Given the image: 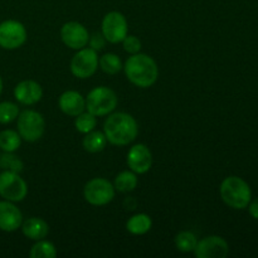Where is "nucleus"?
Instances as JSON below:
<instances>
[{"instance_id":"1","label":"nucleus","mask_w":258,"mask_h":258,"mask_svg":"<svg viewBox=\"0 0 258 258\" xmlns=\"http://www.w3.org/2000/svg\"><path fill=\"white\" fill-rule=\"evenodd\" d=\"M126 78L139 88H149L159 78V67L155 59L145 53L131 54L123 64Z\"/></svg>"},{"instance_id":"2","label":"nucleus","mask_w":258,"mask_h":258,"mask_svg":"<svg viewBox=\"0 0 258 258\" xmlns=\"http://www.w3.org/2000/svg\"><path fill=\"white\" fill-rule=\"evenodd\" d=\"M103 134L107 143L115 146H126L138 138L139 125L130 113L112 112L103 123Z\"/></svg>"},{"instance_id":"3","label":"nucleus","mask_w":258,"mask_h":258,"mask_svg":"<svg viewBox=\"0 0 258 258\" xmlns=\"http://www.w3.org/2000/svg\"><path fill=\"white\" fill-rule=\"evenodd\" d=\"M219 194L224 204L237 211L247 208L252 199V190L248 183L236 175L227 176L222 181Z\"/></svg>"},{"instance_id":"4","label":"nucleus","mask_w":258,"mask_h":258,"mask_svg":"<svg viewBox=\"0 0 258 258\" xmlns=\"http://www.w3.org/2000/svg\"><path fill=\"white\" fill-rule=\"evenodd\" d=\"M118 98L113 90L106 86H98L91 90L86 97V110L96 117L108 116L117 107Z\"/></svg>"},{"instance_id":"5","label":"nucleus","mask_w":258,"mask_h":258,"mask_svg":"<svg viewBox=\"0 0 258 258\" xmlns=\"http://www.w3.org/2000/svg\"><path fill=\"white\" fill-rule=\"evenodd\" d=\"M18 133L22 140L35 143L40 140L45 131V120L40 112L35 110H24L18 116Z\"/></svg>"},{"instance_id":"6","label":"nucleus","mask_w":258,"mask_h":258,"mask_svg":"<svg viewBox=\"0 0 258 258\" xmlns=\"http://www.w3.org/2000/svg\"><path fill=\"white\" fill-rule=\"evenodd\" d=\"M116 189L111 181L105 178H93L86 183L83 197L88 204L93 207H103L115 198Z\"/></svg>"},{"instance_id":"7","label":"nucleus","mask_w":258,"mask_h":258,"mask_svg":"<svg viewBox=\"0 0 258 258\" xmlns=\"http://www.w3.org/2000/svg\"><path fill=\"white\" fill-rule=\"evenodd\" d=\"M28 196V184L20 173L3 170L0 173V197L5 201L19 203Z\"/></svg>"},{"instance_id":"8","label":"nucleus","mask_w":258,"mask_h":258,"mask_svg":"<svg viewBox=\"0 0 258 258\" xmlns=\"http://www.w3.org/2000/svg\"><path fill=\"white\" fill-rule=\"evenodd\" d=\"M71 72L76 78L87 80L98 70V54L92 48L78 49L71 60Z\"/></svg>"},{"instance_id":"9","label":"nucleus","mask_w":258,"mask_h":258,"mask_svg":"<svg viewBox=\"0 0 258 258\" xmlns=\"http://www.w3.org/2000/svg\"><path fill=\"white\" fill-rule=\"evenodd\" d=\"M101 33L108 43L117 44L128 34V24L126 17L120 12H110L103 17Z\"/></svg>"},{"instance_id":"10","label":"nucleus","mask_w":258,"mask_h":258,"mask_svg":"<svg viewBox=\"0 0 258 258\" xmlns=\"http://www.w3.org/2000/svg\"><path fill=\"white\" fill-rule=\"evenodd\" d=\"M28 33L24 24L18 20H5L0 23V47L7 50H14L27 42Z\"/></svg>"},{"instance_id":"11","label":"nucleus","mask_w":258,"mask_h":258,"mask_svg":"<svg viewBox=\"0 0 258 258\" xmlns=\"http://www.w3.org/2000/svg\"><path fill=\"white\" fill-rule=\"evenodd\" d=\"M60 39L66 47L78 50L88 45L90 33L81 23L67 22L60 28Z\"/></svg>"},{"instance_id":"12","label":"nucleus","mask_w":258,"mask_h":258,"mask_svg":"<svg viewBox=\"0 0 258 258\" xmlns=\"http://www.w3.org/2000/svg\"><path fill=\"white\" fill-rule=\"evenodd\" d=\"M229 253L228 242L221 236H207L198 241L194 254L197 258H226Z\"/></svg>"},{"instance_id":"13","label":"nucleus","mask_w":258,"mask_h":258,"mask_svg":"<svg viewBox=\"0 0 258 258\" xmlns=\"http://www.w3.org/2000/svg\"><path fill=\"white\" fill-rule=\"evenodd\" d=\"M126 163L134 173L146 174L153 166V154L145 144H136L128 150Z\"/></svg>"},{"instance_id":"14","label":"nucleus","mask_w":258,"mask_h":258,"mask_svg":"<svg viewBox=\"0 0 258 258\" xmlns=\"http://www.w3.org/2000/svg\"><path fill=\"white\" fill-rule=\"evenodd\" d=\"M23 214L15 203L0 201V231L12 233L22 227Z\"/></svg>"},{"instance_id":"15","label":"nucleus","mask_w":258,"mask_h":258,"mask_svg":"<svg viewBox=\"0 0 258 258\" xmlns=\"http://www.w3.org/2000/svg\"><path fill=\"white\" fill-rule=\"evenodd\" d=\"M14 97L20 105L33 106L43 97V88L37 81L24 80L14 88Z\"/></svg>"},{"instance_id":"16","label":"nucleus","mask_w":258,"mask_h":258,"mask_svg":"<svg viewBox=\"0 0 258 258\" xmlns=\"http://www.w3.org/2000/svg\"><path fill=\"white\" fill-rule=\"evenodd\" d=\"M58 107L64 115L76 117L86 110V97L78 91L68 90L58 98Z\"/></svg>"},{"instance_id":"17","label":"nucleus","mask_w":258,"mask_h":258,"mask_svg":"<svg viewBox=\"0 0 258 258\" xmlns=\"http://www.w3.org/2000/svg\"><path fill=\"white\" fill-rule=\"evenodd\" d=\"M20 228H22L23 234L32 241H39V239L45 238L49 233V226L47 222L38 217H32V218H28L27 221H23Z\"/></svg>"},{"instance_id":"18","label":"nucleus","mask_w":258,"mask_h":258,"mask_svg":"<svg viewBox=\"0 0 258 258\" xmlns=\"http://www.w3.org/2000/svg\"><path fill=\"white\" fill-rule=\"evenodd\" d=\"M151 227H153V219L146 213L135 214L126 222V229L134 236H144L150 232Z\"/></svg>"},{"instance_id":"19","label":"nucleus","mask_w":258,"mask_h":258,"mask_svg":"<svg viewBox=\"0 0 258 258\" xmlns=\"http://www.w3.org/2000/svg\"><path fill=\"white\" fill-rule=\"evenodd\" d=\"M82 145L87 153L97 154L105 150L106 145H107V139H106L103 131L93 130L86 134L82 140Z\"/></svg>"},{"instance_id":"20","label":"nucleus","mask_w":258,"mask_h":258,"mask_svg":"<svg viewBox=\"0 0 258 258\" xmlns=\"http://www.w3.org/2000/svg\"><path fill=\"white\" fill-rule=\"evenodd\" d=\"M139 179L138 174L134 173L133 170H123L116 175L113 186L120 193H130L138 188Z\"/></svg>"},{"instance_id":"21","label":"nucleus","mask_w":258,"mask_h":258,"mask_svg":"<svg viewBox=\"0 0 258 258\" xmlns=\"http://www.w3.org/2000/svg\"><path fill=\"white\" fill-rule=\"evenodd\" d=\"M98 67L105 72L106 75L115 76L122 71L123 64L121 58L115 53H106L102 57L98 58Z\"/></svg>"},{"instance_id":"22","label":"nucleus","mask_w":258,"mask_h":258,"mask_svg":"<svg viewBox=\"0 0 258 258\" xmlns=\"http://www.w3.org/2000/svg\"><path fill=\"white\" fill-rule=\"evenodd\" d=\"M22 145V138L15 130H3L0 133V149L7 153H15Z\"/></svg>"},{"instance_id":"23","label":"nucleus","mask_w":258,"mask_h":258,"mask_svg":"<svg viewBox=\"0 0 258 258\" xmlns=\"http://www.w3.org/2000/svg\"><path fill=\"white\" fill-rule=\"evenodd\" d=\"M58 252L54 244L49 241H45L44 238L35 241L29 251L30 258H55Z\"/></svg>"},{"instance_id":"24","label":"nucleus","mask_w":258,"mask_h":258,"mask_svg":"<svg viewBox=\"0 0 258 258\" xmlns=\"http://www.w3.org/2000/svg\"><path fill=\"white\" fill-rule=\"evenodd\" d=\"M199 239L197 238L196 234L190 231H181L175 236L174 243L178 251L183 252V253H189V252H194L197 243Z\"/></svg>"},{"instance_id":"25","label":"nucleus","mask_w":258,"mask_h":258,"mask_svg":"<svg viewBox=\"0 0 258 258\" xmlns=\"http://www.w3.org/2000/svg\"><path fill=\"white\" fill-rule=\"evenodd\" d=\"M96 125H97V117L91 112H88V111H83L82 113L76 116L75 118L76 130L80 134H83V135L95 130Z\"/></svg>"},{"instance_id":"26","label":"nucleus","mask_w":258,"mask_h":258,"mask_svg":"<svg viewBox=\"0 0 258 258\" xmlns=\"http://www.w3.org/2000/svg\"><path fill=\"white\" fill-rule=\"evenodd\" d=\"M0 169L2 170L15 171V173H22L24 169V163L19 156L15 155L14 153H7L3 151L0 154Z\"/></svg>"},{"instance_id":"27","label":"nucleus","mask_w":258,"mask_h":258,"mask_svg":"<svg viewBox=\"0 0 258 258\" xmlns=\"http://www.w3.org/2000/svg\"><path fill=\"white\" fill-rule=\"evenodd\" d=\"M19 107L17 103L10 102V101H4L0 102V123L2 125H8L13 122L19 116Z\"/></svg>"},{"instance_id":"28","label":"nucleus","mask_w":258,"mask_h":258,"mask_svg":"<svg viewBox=\"0 0 258 258\" xmlns=\"http://www.w3.org/2000/svg\"><path fill=\"white\" fill-rule=\"evenodd\" d=\"M121 43H122L125 52H127L128 54H136L141 50V40L135 35L127 34Z\"/></svg>"},{"instance_id":"29","label":"nucleus","mask_w":258,"mask_h":258,"mask_svg":"<svg viewBox=\"0 0 258 258\" xmlns=\"http://www.w3.org/2000/svg\"><path fill=\"white\" fill-rule=\"evenodd\" d=\"M107 40L105 39L102 33H93L92 35H90V39H88V44H90V48H92L96 52H100L105 48V44Z\"/></svg>"},{"instance_id":"30","label":"nucleus","mask_w":258,"mask_h":258,"mask_svg":"<svg viewBox=\"0 0 258 258\" xmlns=\"http://www.w3.org/2000/svg\"><path fill=\"white\" fill-rule=\"evenodd\" d=\"M248 212H249V216L252 217L253 219H256V221H258V198L254 199V201L249 202L248 204Z\"/></svg>"},{"instance_id":"31","label":"nucleus","mask_w":258,"mask_h":258,"mask_svg":"<svg viewBox=\"0 0 258 258\" xmlns=\"http://www.w3.org/2000/svg\"><path fill=\"white\" fill-rule=\"evenodd\" d=\"M2 92H3V80L2 77H0V95H2Z\"/></svg>"}]
</instances>
